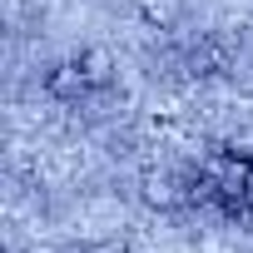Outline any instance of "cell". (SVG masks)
<instances>
[{"instance_id": "obj_1", "label": "cell", "mask_w": 253, "mask_h": 253, "mask_svg": "<svg viewBox=\"0 0 253 253\" xmlns=\"http://www.w3.org/2000/svg\"><path fill=\"white\" fill-rule=\"evenodd\" d=\"M233 60H238V45H233L228 35H218V30L189 40V50H184V70H189L194 80H218V75L233 70Z\"/></svg>"}, {"instance_id": "obj_3", "label": "cell", "mask_w": 253, "mask_h": 253, "mask_svg": "<svg viewBox=\"0 0 253 253\" xmlns=\"http://www.w3.org/2000/svg\"><path fill=\"white\" fill-rule=\"evenodd\" d=\"M179 15H184V0H144V20L159 30H174Z\"/></svg>"}, {"instance_id": "obj_2", "label": "cell", "mask_w": 253, "mask_h": 253, "mask_svg": "<svg viewBox=\"0 0 253 253\" xmlns=\"http://www.w3.org/2000/svg\"><path fill=\"white\" fill-rule=\"evenodd\" d=\"M45 94L60 99V104H75V109H80V104H89V99L104 94V89L89 80V70L80 65V55H70L65 65H55V70L45 75Z\"/></svg>"}]
</instances>
